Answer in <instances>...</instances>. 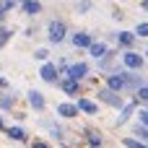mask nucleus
Returning a JSON list of instances; mask_svg holds the SVG:
<instances>
[{"label":"nucleus","mask_w":148,"mask_h":148,"mask_svg":"<svg viewBox=\"0 0 148 148\" xmlns=\"http://www.w3.org/2000/svg\"><path fill=\"white\" fill-rule=\"evenodd\" d=\"M34 60H36V62H47V60H49V49H47V47L34 49Z\"/></svg>","instance_id":"obj_25"},{"label":"nucleus","mask_w":148,"mask_h":148,"mask_svg":"<svg viewBox=\"0 0 148 148\" xmlns=\"http://www.w3.org/2000/svg\"><path fill=\"white\" fill-rule=\"evenodd\" d=\"M57 88H60L65 96H78V94H81V81H73V78H65V75H62V78L57 81Z\"/></svg>","instance_id":"obj_10"},{"label":"nucleus","mask_w":148,"mask_h":148,"mask_svg":"<svg viewBox=\"0 0 148 148\" xmlns=\"http://www.w3.org/2000/svg\"><path fill=\"white\" fill-rule=\"evenodd\" d=\"M83 135H86V143H88L91 148H101V135H99L94 127H86V130H83Z\"/></svg>","instance_id":"obj_20"},{"label":"nucleus","mask_w":148,"mask_h":148,"mask_svg":"<svg viewBox=\"0 0 148 148\" xmlns=\"http://www.w3.org/2000/svg\"><path fill=\"white\" fill-rule=\"evenodd\" d=\"M133 31H135V36H138V39H148V21H140Z\"/></svg>","instance_id":"obj_24"},{"label":"nucleus","mask_w":148,"mask_h":148,"mask_svg":"<svg viewBox=\"0 0 148 148\" xmlns=\"http://www.w3.org/2000/svg\"><path fill=\"white\" fill-rule=\"evenodd\" d=\"M122 68L125 70H143L146 68V57L135 49H125L122 52Z\"/></svg>","instance_id":"obj_3"},{"label":"nucleus","mask_w":148,"mask_h":148,"mask_svg":"<svg viewBox=\"0 0 148 148\" xmlns=\"http://www.w3.org/2000/svg\"><path fill=\"white\" fill-rule=\"evenodd\" d=\"M26 101H29V107H31L34 112H44V109H47V99H44V94L36 91V88H29V91H26Z\"/></svg>","instance_id":"obj_7"},{"label":"nucleus","mask_w":148,"mask_h":148,"mask_svg":"<svg viewBox=\"0 0 148 148\" xmlns=\"http://www.w3.org/2000/svg\"><path fill=\"white\" fill-rule=\"evenodd\" d=\"M143 57H146V62H148V47H146V52H143Z\"/></svg>","instance_id":"obj_33"},{"label":"nucleus","mask_w":148,"mask_h":148,"mask_svg":"<svg viewBox=\"0 0 148 148\" xmlns=\"http://www.w3.org/2000/svg\"><path fill=\"white\" fill-rule=\"evenodd\" d=\"M68 39V23L65 21H60V18H52V21H47V42L49 44H62Z\"/></svg>","instance_id":"obj_1"},{"label":"nucleus","mask_w":148,"mask_h":148,"mask_svg":"<svg viewBox=\"0 0 148 148\" xmlns=\"http://www.w3.org/2000/svg\"><path fill=\"white\" fill-rule=\"evenodd\" d=\"M75 107H78L81 114H88V117H96L99 114V104L94 99H88V96H78L75 99Z\"/></svg>","instance_id":"obj_8"},{"label":"nucleus","mask_w":148,"mask_h":148,"mask_svg":"<svg viewBox=\"0 0 148 148\" xmlns=\"http://www.w3.org/2000/svg\"><path fill=\"white\" fill-rule=\"evenodd\" d=\"M86 52H88V57H91V60H101V57L109 52V44H107V42H94Z\"/></svg>","instance_id":"obj_15"},{"label":"nucleus","mask_w":148,"mask_h":148,"mask_svg":"<svg viewBox=\"0 0 148 148\" xmlns=\"http://www.w3.org/2000/svg\"><path fill=\"white\" fill-rule=\"evenodd\" d=\"M135 117H138V122H140L143 127H148V107H140V109L135 112Z\"/></svg>","instance_id":"obj_27"},{"label":"nucleus","mask_w":148,"mask_h":148,"mask_svg":"<svg viewBox=\"0 0 148 148\" xmlns=\"http://www.w3.org/2000/svg\"><path fill=\"white\" fill-rule=\"evenodd\" d=\"M16 5H18V0H0V23H3V18H5V13L13 10Z\"/></svg>","instance_id":"obj_21"},{"label":"nucleus","mask_w":148,"mask_h":148,"mask_svg":"<svg viewBox=\"0 0 148 148\" xmlns=\"http://www.w3.org/2000/svg\"><path fill=\"white\" fill-rule=\"evenodd\" d=\"M125 78V94H135L140 86H146V78L140 75V70H122Z\"/></svg>","instance_id":"obj_5"},{"label":"nucleus","mask_w":148,"mask_h":148,"mask_svg":"<svg viewBox=\"0 0 148 148\" xmlns=\"http://www.w3.org/2000/svg\"><path fill=\"white\" fill-rule=\"evenodd\" d=\"M5 127H8V125H5V120H3V114H0V133H5Z\"/></svg>","instance_id":"obj_31"},{"label":"nucleus","mask_w":148,"mask_h":148,"mask_svg":"<svg viewBox=\"0 0 148 148\" xmlns=\"http://www.w3.org/2000/svg\"><path fill=\"white\" fill-rule=\"evenodd\" d=\"M133 96L138 99V104H146V107H148V83H146V86H140Z\"/></svg>","instance_id":"obj_23"},{"label":"nucleus","mask_w":148,"mask_h":148,"mask_svg":"<svg viewBox=\"0 0 148 148\" xmlns=\"http://www.w3.org/2000/svg\"><path fill=\"white\" fill-rule=\"evenodd\" d=\"M39 78H42L44 83H49V86H57V81H60L62 75H60L57 65L47 60V62H42V65H39Z\"/></svg>","instance_id":"obj_6"},{"label":"nucleus","mask_w":148,"mask_h":148,"mask_svg":"<svg viewBox=\"0 0 148 148\" xmlns=\"http://www.w3.org/2000/svg\"><path fill=\"white\" fill-rule=\"evenodd\" d=\"M0 91H10V81L0 75Z\"/></svg>","instance_id":"obj_29"},{"label":"nucleus","mask_w":148,"mask_h":148,"mask_svg":"<svg viewBox=\"0 0 148 148\" xmlns=\"http://www.w3.org/2000/svg\"><path fill=\"white\" fill-rule=\"evenodd\" d=\"M5 135H8L10 140H16V143H26V138H29L21 125H8V127H5Z\"/></svg>","instance_id":"obj_16"},{"label":"nucleus","mask_w":148,"mask_h":148,"mask_svg":"<svg viewBox=\"0 0 148 148\" xmlns=\"http://www.w3.org/2000/svg\"><path fill=\"white\" fill-rule=\"evenodd\" d=\"M16 109V94L13 91H3L0 94V112H13Z\"/></svg>","instance_id":"obj_18"},{"label":"nucleus","mask_w":148,"mask_h":148,"mask_svg":"<svg viewBox=\"0 0 148 148\" xmlns=\"http://www.w3.org/2000/svg\"><path fill=\"white\" fill-rule=\"evenodd\" d=\"M91 8H94V3H91V0H78V3H75V10H78L81 16H86Z\"/></svg>","instance_id":"obj_26"},{"label":"nucleus","mask_w":148,"mask_h":148,"mask_svg":"<svg viewBox=\"0 0 148 148\" xmlns=\"http://www.w3.org/2000/svg\"><path fill=\"white\" fill-rule=\"evenodd\" d=\"M96 99H99L101 104L112 107V109H122V107L127 104V99H125L120 91H112V88H107V86H101V88L96 91Z\"/></svg>","instance_id":"obj_2"},{"label":"nucleus","mask_w":148,"mask_h":148,"mask_svg":"<svg viewBox=\"0 0 148 148\" xmlns=\"http://www.w3.org/2000/svg\"><path fill=\"white\" fill-rule=\"evenodd\" d=\"M114 42L120 44V49H133L135 47V42H138V36H135V31H114Z\"/></svg>","instance_id":"obj_9"},{"label":"nucleus","mask_w":148,"mask_h":148,"mask_svg":"<svg viewBox=\"0 0 148 148\" xmlns=\"http://www.w3.org/2000/svg\"><path fill=\"white\" fill-rule=\"evenodd\" d=\"M18 5H21V10H23L26 16H31V18L42 13V3H39V0H21Z\"/></svg>","instance_id":"obj_17"},{"label":"nucleus","mask_w":148,"mask_h":148,"mask_svg":"<svg viewBox=\"0 0 148 148\" xmlns=\"http://www.w3.org/2000/svg\"><path fill=\"white\" fill-rule=\"evenodd\" d=\"M138 107H140V104H138V99L133 96V99H130V101H127V104H125V107L120 109V117H117V125H127V122H130V117H133V114L138 112Z\"/></svg>","instance_id":"obj_14"},{"label":"nucleus","mask_w":148,"mask_h":148,"mask_svg":"<svg viewBox=\"0 0 148 148\" xmlns=\"http://www.w3.org/2000/svg\"><path fill=\"white\" fill-rule=\"evenodd\" d=\"M31 148H49V146H47L44 140H34V143H31Z\"/></svg>","instance_id":"obj_30"},{"label":"nucleus","mask_w":148,"mask_h":148,"mask_svg":"<svg viewBox=\"0 0 148 148\" xmlns=\"http://www.w3.org/2000/svg\"><path fill=\"white\" fill-rule=\"evenodd\" d=\"M104 86L112 88V91L125 94V78H122V70H120V73H107V75H104Z\"/></svg>","instance_id":"obj_12"},{"label":"nucleus","mask_w":148,"mask_h":148,"mask_svg":"<svg viewBox=\"0 0 148 148\" xmlns=\"http://www.w3.org/2000/svg\"><path fill=\"white\" fill-rule=\"evenodd\" d=\"M55 65H57V70H60V75H62V73L68 70V65H70V60H68V57H60V60H57Z\"/></svg>","instance_id":"obj_28"},{"label":"nucleus","mask_w":148,"mask_h":148,"mask_svg":"<svg viewBox=\"0 0 148 148\" xmlns=\"http://www.w3.org/2000/svg\"><path fill=\"white\" fill-rule=\"evenodd\" d=\"M140 8H143V10L148 13V0H140Z\"/></svg>","instance_id":"obj_32"},{"label":"nucleus","mask_w":148,"mask_h":148,"mask_svg":"<svg viewBox=\"0 0 148 148\" xmlns=\"http://www.w3.org/2000/svg\"><path fill=\"white\" fill-rule=\"evenodd\" d=\"M10 39H13V31H10L8 26H0V49H3Z\"/></svg>","instance_id":"obj_22"},{"label":"nucleus","mask_w":148,"mask_h":148,"mask_svg":"<svg viewBox=\"0 0 148 148\" xmlns=\"http://www.w3.org/2000/svg\"><path fill=\"white\" fill-rule=\"evenodd\" d=\"M39 122H42V127H44V130H49V133H52V138H57V140H62V138H65L62 127H60L55 120H39Z\"/></svg>","instance_id":"obj_19"},{"label":"nucleus","mask_w":148,"mask_h":148,"mask_svg":"<svg viewBox=\"0 0 148 148\" xmlns=\"http://www.w3.org/2000/svg\"><path fill=\"white\" fill-rule=\"evenodd\" d=\"M62 75H65V78H73V81H81V83H83V81L91 75V65H88V62H83V60H81V62H70V65H68V70H65Z\"/></svg>","instance_id":"obj_4"},{"label":"nucleus","mask_w":148,"mask_h":148,"mask_svg":"<svg viewBox=\"0 0 148 148\" xmlns=\"http://www.w3.org/2000/svg\"><path fill=\"white\" fill-rule=\"evenodd\" d=\"M70 42H73V47H78V49H88L96 39H94V34H88V31H75V34H70Z\"/></svg>","instance_id":"obj_11"},{"label":"nucleus","mask_w":148,"mask_h":148,"mask_svg":"<svg viewBox=\"0 0 148 148\" xmlns=\"http://www.w3.org/2000/svg\"><path fill=\"white\" fill-rule=\"evenodd\" d=\"M0 68H3V65H0Z\"/></svg>","instance_id":"obj_34"},{"label":"nucleus","mask_w":148,"mask_h":148,"mask_svg":"<svg viewBox=\"0 0 148 148\" xmlns=\"http://www.w3.org/2000/svg\"><path fill=\"white\" fill-rule=\"evenodd\" d=\"M57 117H62V120H75L81 112H78V107H75V101H60L57 104Z\"/></svg>","instance_id":"obj_13"}]
</instances>
